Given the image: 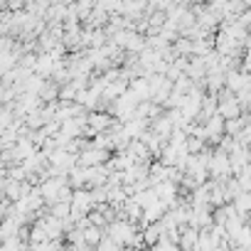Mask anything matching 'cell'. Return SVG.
<instances>
[{
  "instance_id": "1",
  "label": "cell",
  "mask_w": 251,
  "mask_h": 251,
  "mask_svg": "<svg viewBox=\"0 0 251 251\" xmlns=\"http://www.w3.org/2000/svg\"><path fill=\"white\" fill-rule=\"evenodd\" d=\"M209 177L214 180H229L234 177V165H231V155L222 148L214 151L212 160H209Z\"/></svg>"
},
{
  "instance_id": "4",
  "label": "cell",
  "mask_w": 251,
  "mask_h": 251,
  "mask_svg": "<svg viewBox=\"0 0 251 251\" xmlns=\"http://www.w3.org/2000/svg\"><path fill=\"white\" fill-rule=\"evenodd\" d=\"M239 20H241V23H244V25H246V27L251 30V5H246V8L241 10V15H239Z\"/></svg>"
},
{
  "instance_id": "2",
  "label": "cell",
  "mask_w": 251,
  "mask_h": 251,
  "mask_svg": "<svg viewBox=\"0 0 251 251\" xmlns=\"http://www.w3.org/2000/svg\"><path fill=\"white\" fill-rule=\"evenodd\" d=\"M170 207L163 202V200H155V202H151L148 207H146V212H143V219H141V226H146V224H153V222H160L163 217H165V212H168Z\"/></svg>"
},
{
  "instance_id": "3",
  "label": "cell",
  "mask_w": 251,
  "mask_h": 251,
  "mask_svg": "<svg viewBox=\"0 0 251 251\" xmlns=\"http://www.w3.org/2000/svg\"><path fill=\"white\" fill-rule=\"evenodd\" d=\"M231 204L236 207V212H241L244 217H249V214H251V192H249V190H241V192L231 200Z\"/></svg>"
}]
</instances>
